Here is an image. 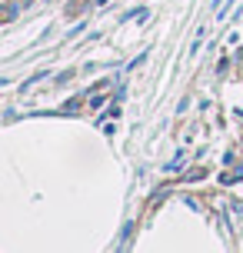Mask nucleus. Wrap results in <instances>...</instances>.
<instances>
[{
    "mask_svg": "<svg viewBox=\"0 0 243 253\" xmlns=\"http://www.w3.org/2000/svg\"><path fill=\"white\" fill-rule=\"evenodd\" d=\"M110 90V80H103V84H97V87L90 90V93H83V103H90V107H97V100H100L103 93Z\"/></svg>",
    "mask_w": 243,
    "mask_h": 253,
    "instance_id": "f257e3e1",
    "label": "nucleus"
}]
</instances>
